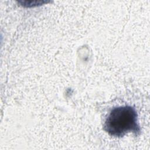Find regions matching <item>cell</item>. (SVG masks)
<instances>
[{
  "label": "cell",
  "mask_w": 150,
  "mask_h": 150,
  "mask_svg": "<svg viewBox=\"0 0 150 150\" xmlns=\"http://www.w3.org/2000/svg\"><path fill=\"white\" fill-rule=\"evenodd\" d=\"M104 129L115 137H122L129 132L138 134L140 129L134 108L125 105L113 108L105 120Z\"/></svg>",
  "instance_id": "6da1fadb"
}]
</instances>
